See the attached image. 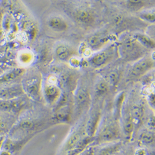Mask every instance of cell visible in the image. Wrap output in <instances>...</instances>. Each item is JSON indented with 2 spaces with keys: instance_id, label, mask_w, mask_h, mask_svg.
I'll use <instances>...</instances> for the list:
<instances>
[{
  "instance_id": "277c9868",
  "label": "cell",
  "mask_w": 155,
  "mask_h": 155,
  "mask_svg": "<svg viewBox=\"0 0 155 155\" xmlns=\"http://www.w3.org/2000/svg\"><path fill=\"white\" fill-rule=\"evenodd\" d=\"M116 41L108 44L89 57L86 60L87 65L95 70H102L119 59Z\"/></svg>"
},
{
  "instance_id": "9a60e30c",
  "label": "cell",
  "mask_w": 155,
  "mask_h": 155,
  "mask_svg": "<svg viewBox=\"0 0 155 155\" xmlns=\"http://www.w3.org/2000/svg\"><path fill=\"white\" fill-rule=\"evenodd\" d=\"M63 91L57 83H51L46 80L43 84L42 96L47 104L54 106L62 94Z\"/></svg>"
},
{
  "instance_id": "603a6c76",
  "label": "cell",
  "mask_w": 155,
  "mask_h": 155,
  "mask_svg": "<svg viewBox=\"0 0 155 155\" xmlns=\"http://www.w3.org/2000/svg\"><path fill=\"white\" fill-rule=\"evenodd\" d=\"M26 70L24 67H16L5 71L0 76V85L15 83L18 79L22 78Z\"/></svg>"
},
{
  "instance_id": "74e56055",
  "label": "cell",
  "mask_w": 155,
  "mask_h": 155,
  "mask_svg": "<svg viewBox=\"0 0 155 155\" xmlns=\"http://www.w3.org/2000/svg\"><path fill=\"white\" fill-rule=\"evenodd\" d=\"M2 35V31L0 30V37H1Z\"/></svg>"
},
{
  "instance_id": "e0dca14e",
  "label": "cell",
  "mask_w": 155,
  "mask_h": 155,
  "mask_svg": "<svg viewBox=\"0 0 155 155\" xmlns=\"http://www.w3.org/2000/svg\"><path fill=\"white\" fill-rule=\"evenodd\" d=\"M125 69L122 67H117L101 74L109 83L113 92L115 91L122 81Z\"/></svg>"
},
{
  "instance_id": "7a4b0ae2",
  "label": "cell",
  "mask_w": 155,
  "mask_h": 155,
  "mask_svg": "<svg viewBox=\"0 0 155 155\" xmlns=\"http://www.w3.org/2000/svg\"><path fill=\"white\" fill-rule=\"evenodd\" d=\"M116 42L119 59L125 63H134L151 52L142 46L132 34L125 33L121 35Z\"/></svg>"
},
{
  "instance_id": "d6986e66",
  "label": "cell",
  "mask_w": 155,
  "mask_h": 155,
  "mask_svg": "<svg viewBox=\"0 0 155 155\" xmlns=\"http://www.w3.org/2000/svg\"><path fill=\"white\" fill-rule=\"evenodd\" d=\"M25 96L21 83H12L0 86V99H12Z\"/></svg>"
},
{
  "instance_id": "836d02e7",
  "label": "cell",
  "mask_w": 155,
  "mask_h": 155,
  "mask_svg": "<svg viewBox=\"0 0 155 155\" xmlns=\"http://www.w3.org/2000/svg\"><path fill=\"white\" fill-rule=\"evenodd\" d=\"M145 155H155V148H145Z\"/></svg>"
},
{
  "instance_id": "ffe728a7",
  "label": "cell",
  "mask_w": 155,
  "mask_h": 155,
  "mask_svg": "<svg viewBox=\"0 0 155 155\" xmlns=\"http://www.w3.org/2000/svg\"><path fill=\"white\" fill-rule=\"evenodd\" d=\"M54 53L57 58L62 62H69L78 55L77 51L71 45L66 43H60L55 48Z\"/></svg>"
},
{
  "instance_id": "83f0119b",
  "label": "cell",
  "mask_w": 155,
  "mask_h": 155,
  "mask_svg": "<svg viewBox=\"0 0 155 155\" xmlns=\"http://www.w3.org/2000/svg\"><path fill=\"white\" fill-rule=\"evenodd\" d=\"M137 17L141 21L151 24H155V8L147 9L139 11Z\"/></svg>"
},
{
  "instance_id": "f546056e",
  "label": "cell",
  "mask_w": 155,
  "mask_h": 155,
  "mask_svg": "<svg viewBox=\"0 0 155 155\" xmlns=\"http://www.w3.org/2000/svg\"><path fill=\"white\" fill-rule=\"evenodd\" d=\"M145 98L150 107L155 110V91L148 94Z\"/></svg>"
},
{
  "instance_id": "5b68a950",
  "label": "cell",
  "mask_w": 155,
  "mask_h": 155,
  "mask_svg": "<svg viewBox=\"0 0 155 155\" xmlns=\"http://www.w3.org/2000/svg\"><path fill=\"white\" fill-rule=\"evenodd\" d=\"M154 70L155 61L152 59L150 53L141 59L130 63L129 67L125 69L123 80L127 83L137 82Z\"/></svg>"
},
{
  "instance_id": "f35d334b",
  "label": "cell",
  "mask_w": 155,
  "mask_h": 155,
  "mask_svg": "<svg viewBox=\"0 0 155 155\" xmlns=\"http://www.w3.org/2000/svg\"><path fill=\"white\" fill-rule=\"evenodd\" d=\"M118 155H119V154H118Z\"/></svg>"
},
{
  "instance_id": "f1b7e54d",
  "label": "cell",
  "mask_w": 155,
  "mask_h": 155,
  "mask_svg": "<svg viewBox=\"0 0 155 155\" xmlns=\"http://www.w3.org/2000/svg\"><path fill=\"white\" fill-rule=\"evenodd\" d=\"M143 126L155 132V112L150 106L147 109Z\"/></svg>"
},
{
  "instance_id": "d6a6232c",
  "label": "cell",
  "mask_w": 155,
  "mask_h": 155,
  "mask_svg": "<svg viewBox=\"0 0 155 155\" xmlns=\"http://www.w3.org/2000/svg\"><path fill=\"white\" fill-rule=\"evenodd\" d=\"M147 29L146 34L155 41V24L150 25Z\"/></svg>"
},
{
  "instance_id": "d590c367",
  "label": "cell",
  "mask_w": 155,
  "mask_h": 155,
  "mask_svg": "<svg viewBox=\"0 0 155 155\" xmlns=\"http://www.w3.org/2000/svg\"><path fill=\"white\" fill-rule=\"evenodd\" d=\"M6 137H3V136H0V150H1L3 144L4 143V141Z\"/></svg>"
},
{
  "instance_id": "3957f363",
  "label": "cell",
  "mask_w": 155,
  "mask_h": 155,
  "mask_svg": "<svg viewBox=\"0 0 155 155\" xmlns=\"http://www.w3.org/2000/svg\"><path fill=\"white\" fill-rule=\"evenodd\" d=\"M92 88L87 81L80 78L73 94V120L78 121L89 112L93 102Z\"/></svg>"
},
{
  "instance_id": "1f68e13d",
  "label": "cell",
  "mask_w": 155,
  "mask_h": 155,
  "mask_svg": "<svg viewBox=\"0 0 155 155\" xmlns=\"http://www.w3.org/2000/svg\"><path fill=\"white\" fill-rule=\"evenodd\" d=\"M78 155H94V146L93 145L89 146Z\"/></svg>"
},
{
  "instance_id": "2e32d148",
  "label": "cell",
  "mask_w": 155,
  "mask_h": 155,
  "mask_svg": "<svg viewBox=\"0 0 155 155\" xmlns=\"http://www.w3.org/2000/svg\"><path fill=\"white\" fill-rule=\"evenodd\" d=\"M26 96H24L12 99H0V110L17 115L26 107Z\"/></svg>"
},
{
  "instance_id": "cb8c5ba5",
  "label": "cell",
  "mask_w": 155,
  "mask_h": 155,
  "mask_svg": "<svg viewBox=\"0 0 155 155\" xmlns=\"http://www.w3.org/2000/svg\"><path fill=\"white\" fill-rule=\"evenodd\" d=\"M48 28L54 32H63L69 28L67 21L60 16H52L47 21Z\"/></svg>"
},
{
  "instance_id": "ac0fdd59",
  "label": "cell",
  "mask_w": 155,
  "mask_h": 155,
  "mask_svg": "<svg viewBox=\"0 0 155 155\" xmlns=\"http://www.w3.org/2000/svg\"><path fill=\"white\" fill-rule=\"evenodd\" d=\"M138 147L147 149L155 148V132L142 126L137 133Z\"/></svg>"
},
{
  "instance_id": "52a82bcc",
  "label": "cell",
  "mask_w": 155,
  "mask_h": 155,
  "mask_svg": "<svg viewBox=\"0 0 155 155\" xmlns=\"http://www.w3.org/2000/svg\"><path fill=\"white\" fill-rule=\"evenodd\" d=\"M64 12L76 24L84 28L92 27L96 24L97 16L94 11L87 6H73L64 7Z\"/></svg>"
},
{
  "instance_id": "4dcf8cb0",
  "label": "cell",
  "mask_w": 155,
  "mask_h": 155,
  "mask_svg": "<svg viewBox=\"0 0 155 155\" xmlns=\"http://www.w3.org/2000/svg\"><path fill=\"white\" fill-rule=\"evenodd\" d=\"M128 5L130 8L137 9L143 5V2L142 0H128Z\"/></svg>"
},
{
  "instance_id": "d4e9b609",
  "label": "cell",
  "mask_w": 155,
  "mask_h": 155,
  "mask_svg": "<svg viewBox=\"0 0 155 155\" xmlns=\"http://www.w3.org/2000/svg\"><path fill=\"white\" fill-rule=\"evenodd\" d=\"M127 97V94L124 91L119 92L116 95L113 99L112 104V112L114 117L119 121L122 109Z\"/></svg>"
},
{
  "instance_id": "5bb4252c",
  "label": "cell",
  "mask_w": 155,
  "mask_h": 155,
  "mask_svg": "<svg viewBox=\"0 0 155 155\" xmlns=\"http://www.w3.org/2000/svg\"><path fill=\"white\" fill-rule=\"evenodd\" d=\"M58 78L62 91L73 94L80 78L75 71L67 70L58 75Z\"/></svg>"
},
{
  "instance_id": "4316f807",
  "label": "cell",
  "mask_w": 155,
  "mask_h": 155,
  "mask_svg": "<svg viewBox=\"0 0 155 155\" xmlns=\"http://www.w3.org/2000/svg\"><path fill=\"white\" fill-rule=\"evenodd\" d=\"M34 54L30 50H24L19 52L18 55V61L22 67L29 66L34 61Z\"/></svg>"
},
{
  "instance_id": "30bf717a",
  "label": "cell",
  "mask_w": 155,
  "mask_h": 155,
  "mask_svg": "<svg viewBox=\"0 0 155 155\" xmlns=\"http://www.w3.org/2000/svg\"><path fill=\"white\" fill-rule=\"evenodd\" d=\"M117 40L113 34L102 30L89 35L85 40L84 47L93 54Z\"/></svg>"
},
{
  "instance_id": "ba28073f",
  "label": "cell",
  "mask_w": 155,
  "mask_h": 155,
  "mask_svg": "<svg viewBox=\"0 0 155 155\" xmlns=\"http://www.w3.org/2000/svg\"><path fill=\"white\" fill-rule=\"evenodd\" d=\"M87 115H84L77 121L76 124L72 128L70 132L61 147L59 151V155H64L77 146L80 141L86 136V122Z\"/></svg>"
},
{
  "instance_id": "7c38bea8",
  "label": "cell",
  "mask_w": 155,
  "mask_h": 155,
  "mask_svg": "<svg viewBox=\"0 0 155 155\" xmlns=\"http://www.w3.org/2000/svg\"><path fill=\"white\" fill-rule=\"evenodd\" d=\"M105 104L93 103L87 115L86 134L90 137H94L101 124Z\"/></svg>"
},
{
  "instance_id": "e575fe53",
  "label": "cell",
  "mask_w": 155,
  "mask_h": 155,
  "mask_svg": "<svg viewBox=\"0 0 155 155\" xmlns=\"http://www.w3.org/2000/svg\"><path fill=\"white\" fill-rule=\"evenodd\" d=\"M0 155H12V153L2 148L1 150H0Z\"/></svg>"
},
{
  "instance_id": "484cf974",
  "label": "cell",
  "mask_w": 155,
  "mask_h": 155,
  "mask_svg": "<svg viewBox=\"0 0 155 155\" xmlns=\"http://www.w3.org/2000/svg\"><path fill=\"white\" fill-rule=\"evenodd\" d=\"M132 35L142 46L150 51L155 50V41L146 33L135 32Z\"/></svg>"
},
{
  "instance_id": "8fae6325",
  "label": "cell",
  "mask_w": 155,
  "mask_h": 155,
  "mask_svg": "<svg viewBox=\"0 0 155 155\" xmlns=\"http://www.w3.org/2000/svg\"><path fill=\"white\" fill-rule=\"evenodd\" d=\"M119 122L123 135V140L126 143H130L136 137V129L129 109L127 96L122 109Z\"/></svg>"
},
{
  "instance_id": "4fadbf2b",
  "label": "cell",
  "mask_w": 155,
  "mask_h": 155,
  "mask_svg": "<svg viewBox=\"0 0 155 155\" xmlns=\"http://www.w3.org/2000/svg\"><path fill=\"white\" fill-rule=\"evenodd\" d=\"M112 92V89L107 81L101 74L99 75L95 80L92 88V104H105L106 99Z\"/></svg>"
},
{
  "instance_id": "8992f818",
  "label": "cell",
  "mask_w": 155,
  "mask_h": 155,
  "mask_svg": "<svg viewBox=\"0 0 155 155\" xmlns=\"http://www.w3.org/2000/svg\"><path fill=\"white\" fill-rule=\"evenodd\" d=\"M21 85L25 95L29 99L38 102L42 99L43 79L41 73L37 70L25 73L21 78Z\"/></svg>"
},
{
  "instance_id": "8d00e7d4",
  "label": "cell",
  "mask_w": 155,
  "mask_h": 155,
  "mask_svg": "<svg viewBox=\"0 0 155 155\" xmlns=\"http://www.w3.org/2000/svg\"><path fill=\"white\" fill-rule=\"evenodd\" d=\"M4 72H5V71H3V70H2V69L0 68V76H1V75H2Z\"/></svg>"
},
{
  "instance_id": "7402d4cb",
  "label": "cell",
  "mask_w": 155,
  "mask_h": 155,
  "mask_svg": "<svg viewBox=\"0 0 155 155\" xmlns=\"http://www.w3.org/2000/svg\"><path fill=\"white\" fill-rule=\"evenodd\" d=\"M17 120L16 115L0 110V136L8 135Z\"/></svg>"
},
{
  "instance_id": "44dd1931",
  "label": "cell",
  "mask_w": 155,
  "mask_h": 155,
  "mask_svg": "<svg viewBox=\"0 0 155 155\" xmlns=\"http://www.w3.org/2000/svg\"><path fill=\"white\" fill-rule=\"evenodd\" d=\"M124 141L122 140L94 146V155H117L120 154Z\"/></svg>"
},
{
  "instance_id": "9c48e42d",
  "label": "cell",
  "mask_w": 155,
  "mask_h": 155,
  "mask_svg": "<svg viewBox=\"0 0 155 155\" xmlns=\"http://www.w3.org/2000/svg\"><path fill=\"white\" fill-rule=\"evenodd\" d=\"M143 95H137L134 96H127L129 109L135 126L136 135L139 129L143 126L148 102L146 98L143 97Z\"/></svg>"
},
{
  "instance_id": "6da1fadb",
  "label": "cell",
  "mask_w": 155,
  "mask_h": 155,
  "mask_svg": "<svg viewBox=\"0 0 155 155\" xmlns=\"http://www.w3.org/2000/svg\"><path fill=\"white\" fill-rule=\"evenodd\" d=\"M120 140L124 141L120 122L114 117L112 112L106 116L103 113L93 145L97 146Z\"/></svg>"
}]
</instances>
